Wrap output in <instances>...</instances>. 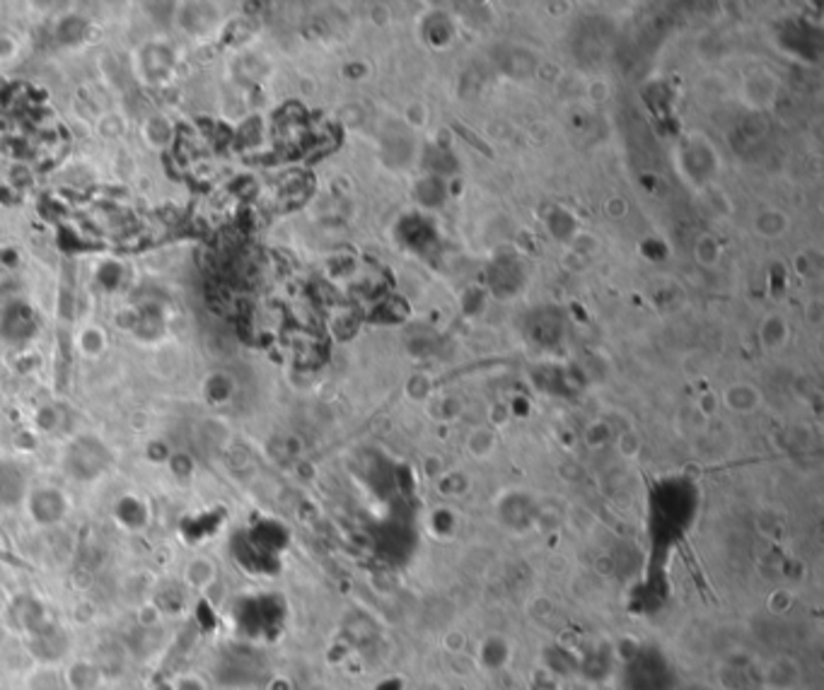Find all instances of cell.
Instances as JSON below:
<instances>
[{"label":"cell","mask_w":824,"mask_h":690,"mask_svg":"<svg viewBox=\"0 0 824 690\" xmlns=\"http://www.w3.org/2000/svg\"><path fill=\"white\" fill-rule=\"evenodd\" d=\"M69 148L61 119L37 90L0 80V198H20Z\"/></svg>","instance_id":"6da1fadb"}]
</instances>
